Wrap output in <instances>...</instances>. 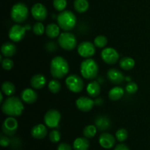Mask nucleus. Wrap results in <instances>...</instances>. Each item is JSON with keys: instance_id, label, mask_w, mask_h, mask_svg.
I'll return each mask as SVG.
<instances>
[{"instance_id": "obj_29", "label": "nucleus", "mask_w": 150, "mask_h": 150, "mask_svg": "<svg viewBox=\"0 0 150 150\" xmlns=\"http://www.w3.org/2000/svg\"><path fill=\"white\" fill-rule=\"evenodd\" d=\"M97 127L92 125L86 126L83 130V134L86 139H92L96 135Z\"/></svg>"}, {"instance_id": "obj_16", "label": "nucleus", "mask_w": 150, "mask_h": 150, "mask_svg": "<svg viewBox=\"0 0 150 150\" xmlns=\"http://www.w3.org/2000/svg\"><path fill=\"white\" fill-rule=\"evenodd\" d=\"M107 77L108 80L114 84H120L125 80V77L122 72L115 68H111L108 70Z\"/></svg>"}, {"instance_id": "obj_26", "label": "nucleus", "mask_w": 150, "mask_h": 150, "mask_svg": "<svg viewBox=\"0 0 150 150\" xmlns=\"http://www.w3.org/2000/svg\"><path fill=\"white\" fill-rule=\"evenodd\" d=\"M74 8L78 13H83L89 9V3L88 0H75Z\"/></svg>"}, {"instance_id": "obj_31", "label": "nucleus", "mask_w": 150, "mask_h": 150, "mask_svg": "<svg viewBox=\"0 0 150 150\" xmlns=\"http://www.w3.org/2000/svg\"><path fill=\"white\" fill-rule=\"evenodd\" d=\"M94 43H95V46L98 48H104L108 43V40H107L106 37L103 36V35H99L94 40Z\"/></svg>"}, {"instance_id": "obj_10", "label": "nucleus", "mask_w": 150, "mask_h": 150, "mask_svg": "<svg viewBox=\"0 0 150 150\" xmlns=\"http://www.w3.org/2000/svg\"><path fill=\"white\" fill-rule=\"evenodd\" d=\"M18 124L13 117H9L4 120L2 124V131L6 136H13L17 132Z\"/></svg>"}, {"instance_id": "obj_21", "label": "nucleus", "mask_w": 150, "mask_h": 150, "mask_svg": "<svg viewBox=\"0 0 150 150\" xmlns=\"http://www.w3.org/2000/svg\"><path fill=\"white\" fill-rule=\"evenodd\" d=\"M17 51V48L13 43L10 42H4L1 47V52L4 57H13Z\"/></svg>"}, {"instance_id": "obj_23", "label": "nucleus", "mask_w": 150, "mask_h": 150, "mask_svg": "<svg viewBox=\"0 0 150 150\" xmlns=\"http://www.w3.org/2000/svg\"><path fill=\"white\" fill-rule=\"evenodd\" d=\"M89 148V142L86 138H77L73 142L74 150H88Z\"/></svg>"}, {"instance_id": "obj_20", "label": "nucleus", "mask_w": 150, "mask_h": 150, "mask_svg": "<svg viewBox=\"0 0 150 150\" xmlns=\"http://www.w3.org/2000/svg\"><path fill=\"white\" fill-rule=\"evenodd\" d=\"M86 92L91 98H97L100 93V86L96 81H92L88 83Z\"/></svg>"}, {"instance_id": "obj_12", "label": "nucleus", "mask_w": 150, "mask_h": 150, "mask_svg": "<svg viewBox=\"0 0 150 150\" xmlns=\"http://www.w3.org/2000/svg\"><path fill=\"white\" fill-rule=\"evenodd\" d=\"M102 59L108 64H114L117 62L120 58L117 50L113 48H105L101 52Z\"/></svg>"}, {"instance_id": "obj_28", "label": "nucleus", "mask_w": 150, "mask_h": 150, "mask_svg": "<svg viewBox=\"0 0 150 150\" xmlns=\"http://www.w3.org/2000/svg\"><path fill=\"white\" fill-rule=\"evenodd\" d=\"M1 91L5 95L11 97L16 92V86L12 82L6 81L1 85Z\"/></svg>"}, {"instance_id": "obj_24", "label": "nucleus", "mask_w": 150, "mask_h": 150, "mask_svg": "<svg viewBox=\"0 0 150 150\" xmlns=\"http://www.w3.org/2000/svg\"><path fill=\"white\" fill-rule=\"evenodd\" d=\"M59 26L56 23H50L45 28V34L50 38H55L59 36Z\"/></svg>"}, {"instance_id": "obj_22", "label": "nucleus", "mask_w": 150, "mask_h": 150, "mask_svg": "<svg viewBox=\"0 0 150 150\" xmlns=\"http://www.w3.org/2000/svg\"><path fill=\"white\" fill-rule=\"evenodd\" d=\"M95 126L98 127V130H108L111 126V121L109 119L106 117H103V116H98L96 119H95Z\"/></svg>"}, {"instance_id": "obj_35", "label": "nucleus", "mask_w": 150, "mask_h": 150, "mask_svg": "<svg viewBox=\"0 0 150 150\" xmlns=\"http://www.w3.org/2000/svg\"><path fill=\"white\" fill-rule=\"evenodd\" d=\"M61 139V133L59 130H53L49 133V139L52 143H57Z\"/></svg>"}, {"instance_id": "obj_41", "label": "nucleus", "mask_w": 150, "mask_h": 150, "mask_svg": "<svg viewBox=\"0 0 150 150\" xmlns=\"http://www.w3.org/2000/svg\"><path fill=\"white\" fill-rule=\"evenodd\" d=\"M114 150H130V149H129V147L127 146V145L124 144H120L116 146V147L114 148Z\"/></svg>"}, {"instance_id": "obj_39", "label": "nucleus", "mask_w": 150, "mask_h": 150, "mask_svg": "<svg viewBox=\"0 0 150 150\" xmlns=\"http://www.w3.org/2000/svg\"><path fill=\"white\" fill-rule=\"evenodd\" d=\"M57 150H72V148L68 144L61 143L57 147Z\"/></svg>"}, {"instance_id": "obj_40", "label": "nucleus", "mask_w": 150, "mask_h": 150, "mask_svg": "<svg viewBox=\"0 0 150 150\" xmlns=\"http://www.w3.org/2000/svg\"><path fill=\"white\" fill-rule=\"evenodd\" d=\"M56 48H57V46H56V44L54 42H49L46 44V49L49 51L50 52L54 51Z\"/></svg>"}, {"instance_id": "obj_13", "label": "nucleus", "mask_w": 150, "mask_h": 150, "mask_svg": "<svg viewBox=\"0 0 150 150\" xmlns=\"http://www.w3.org/2000/svg\"><path fill=\"white\" fill-rule=\"evenodd\" d=\"M31 13L35 19L39 21H44L48 16V11L45 6L41 3H36L32 6Z\"/></svg>"}, {"instance_id": "obj_15", "label": "nucleus", "mask_w": 150, "mask_h": 150, "mask_svg": "<svg viewBox=\"0 0 150 150\" xmlns=\"http://www.w3.org/2000/svg\"><path fill=\"white\" fill-rule=\"evenodd\" d=\"M116 139L113 135L108 133H104L100 136L99 144L104 149H111L115 145Z\"/></svg>"}, {"instance_id": "obj_30", "label": "nucleus", "mask_w": 150, "mask_h": 150, "mask_svg": "<svg viewBox=\"0 0 150 150\" xmlns=\"http://www.w3.org/2000/svg\"><path fill=\"white\" fill-rule=\"evenodd\" d=\"M48 86L50 92L53 94L58 93L60 91V89H61V83H60L59 81L56 80V79L50 81Z\"/></svg>"}, {"instance_id": "obj_25", "label": "nucleus", "mask_w": 150, "mask_h": 150, "mask_svg": "<svg viewBox=\"0 0 150 150\" xmlns=\"http://www.w3.org/2000/svg\"><path fill=\"white\" fill-rule=\"evenodd\" d=\"M124 89L120 86H115L112 88L108 92V98L113 101H117L121 99L124 95Z\"/></svg>"}, {"instance_id": "obj_5", "label": "nucleus", "mask_w": 150, "mask_h": 150, "mask_svg": "<svg viewBox=\"0 0 150 150\" xmlns=\"http://www.w3.org/2000/svg\"><path fill=\"white\" fill-rule=\"evenodd\" d=\"M29 15L28 7L24 3L18 2L13 6L10 11L12 20L18 23H21L26 20Z\"/></svg>"}, {"instance_id": "obj_32", "label": "nucleus", "mask_w": 150, "mask_h": 150, "mask_svg": "<svg viewBox=\"0 0 150 150\" xmlns=\"http://www.w3.org/2000/svg\"><path fill=\"white\" fill-rule=\"evenodd\" d=\"M128 137V133L127 130L124 128H120L116 132V138L120 142H123Z\"/></svg>"}, {"instance_id": "obj_8", "label": "nucleus", "mask_w": 150, "mask_h": 150, "mask_svg": "<svg viewBox=\"0 0 150 150\" xmlns=\"http://www.w3.org/2000/svg\"><path fill=\"white\" fill-rule=\"evenodd\" d=\"M61 120V114L57 110L50 109L44 116V122L45 125L50 128H55L59 126Z\"/></svg>"}, {"instance_id": "obj_42", "label": "nucleus", "mask_w": 150, "mask_h": 150, "mask_svg": "<svg viewBox=\"0 0 150 150\" xmlns=\"http://www.w3.org/2000/svg\"><path fill=\"white\" fill-rule=\"evenodd\" d=\"M0 103H3V95H2V92H1V99H0Z\"/></svg>"}, {"instance_id": "obj_11", "label": "nucleus", "mask_w": 150, "mask_h": 150, "mask_svg": "<svg viewBox=\"0 0 150 150\" xmlns=\"http://www.w3.org/2000/svg\"><path fill=\"white\" fill-rule=\"evenodd\" d=\"M26 29L25 26L20 24H15L10 28L9 31V38L13 42H20L23 39Z\"/></svg>"}, {"instance_id": "obj_2", "label": "nucleus", "mask_w": 150, "mask_h": 150, "mask_svg": "<svg viewBox=\"0 0 150 150\" xmlns=\"http://www.w3.org/2000/svg\"><path fill=\"white\" fill-rule=\"evenodd\" d=\"M50 71L53 78L61 79L67 76L69 72V64L62 57L57 56L52 59L50 64Z\"/></svg>"}, {"instance_id": "obj_18", "label": "nucleus", "mask_w": 150, "mask_h": 150, "mask_svg": "<svg viewBox=\"0 0 150 150\" xmlns=\"http://www.w3.org/2000/svg\"><path fill=\"white\" fill-rule=\"evenodd\" d=\"M48 130L46 126L42 124H38L34 126L31 130L32 136L35 139H42L47 136Z\"/></svg>"}, {"instance_id": "obj_27", "label": "nucleus", "mask_w": 150, "mask_h": 150, "mask_svg": "<svg viewBox=\"0 0 150 150\" xmlns=\"http://www.w3.org/2000/svg\"><path fill=\"white\" fill-rule=\"evenodd\" d=\"M120 66L125 70H130L134 67L135 60L129 57H125L121 59L120 62Z\"/></svg>"}, {"instance_id": "obj_33", "label": "nucleus", "mask_w": 150, "mask_h": 150, "mask_svg": "<svg viewBox=\"0 0 150 150\" xmlns=\"http://www.w3.org/2000/svg\"><path fill=\"white\" fill-rule=\"evenodd\" d=\"M67 0H54L53 5L56 10L62 12L67 7Z\"/></svg>"}, {"instance_id": "obj_7", "label": "nucleus", "mask_w": 150, "mask_h": 150, "mask_svg": "<svg viewBox=\"0 0 150 150\" xmlns=\"http://www.w3.org/2000/svg\"><path fill=\"white\" fill-rule=\"evenodd\" d=\"M67 89L73 93H79L83 89L84 83L81 78L75 74L70 75L65 80Z\"/></svg>"}, {"instance_id": "obj_9", "label": "nucleus", "mask_w": 150, "mask_h": 150, "mask_svg": "<svg viewBox=\"0 0 150 150\" xmlns=\"http://www.w3.org/2000/svg\"><path fill=\"white\" fill-rule=\"evenodd\" d=\"M95 45L89 41L82 42L78 45L77 51L81 57L83 58H90L95 54Z\"/></svg>"}, {"instance_id": "obj_1", "label": "nucleus", "mask_w": 150, "mask_h": 150, "mask_svg": "<svg viewBox=\"0 0 150 150\" xmlns=\"http://www.w3.org/2000/svg\"><path fill=\"white\" fill-rule=\"evenodd\" d=\"M24 106L17 97H10L1 104V111L9 117H18L23 113Z\"/></svg>"}, {"instance_id": "obj_38", "label": "nucleus", "mask_w": 150, "mask_h": 150, "mask_svg": "<svg viewBox=\"0 0 150 150\" xmlns=\"http://www.w3.org/2000/svg\"><path fill=\"white\" fill-rule=\"evenodd\" d=\"M10 141L9 140L8 138L5 137V136H1V139H0V144L2 146H7L10 144Z\"/></svg>"}, {"instance_id": "obj_17", "label": "nucleus", "mask_w": 150, "mask_h": 150, "mask_svg": "<svg viewBox=\"0 0 150 150\" xmlns=\"http://www.w3.org/2000/svg\"><path fill=\"white\" fill-rule=\"evenodd\" d=\"M21 96L22 100L27 104L34 103L36 102L38 98L37 92L34 89H29V88L25 89L24 90L22 91Z\"/></svg>"}, {"instance_id": "obj_36", "label": "nucleus", "mask_w": 150, "mask_h": 150, "mask_svg": "<svg viewBox=\"0 0 150 150\" xmlns=\"http://www.w3.org/2000/svg\"><path fill=\"white\" fill-rule=\"evenodd\" d=\"M2 68L5 70H10L14 66L13 61L10 58H5L1 61Z\"/></svg>"}, {"instance_id": "obj_14", "label": "nucleus", "mask_w": 150, "mask_h": 150, "mask_svg": "<svg viewBox=\"0 0 150 150\" xmlns=\"http://www.w3.org/2000/svg\"><path fill=\"white\" fill-rule=\"evenodd\" d=\"M95 103L92 98L88 97H81L76 100V105L78 109L83 112H88L92 109Z\"/></svg>"}, {"instance_id": "obj_37", "label": "nucleus", "mask_w": 150, "mask_h": 150, "mask_svg": "<svg viewBox=\"0 0 150 150\" xmlns=\"http://www.w3.org/2000/svg\"><path fill=\"white\" fill-rule=\"evenodd\" d=\"M126 91L129 94H134L138 90V85L135 82H129L126 86Z\"/></svg>"}, {"instance_id": "obj_4", "label": "nucleus", "mask_w": 150, "mask_h": 150, "mask_svg": "<svg viewBox=\"0 0 150 150\" xmlns=\"http://www.w3.org/2000/svg\"><path fill=\"white\" fill-rule=\"evenodd\" d=\"M57 23L62 30L70 31L76 24V17L73 12L70 10H63L57 16Z\"/></svg>"}, {"instance_id": "obj_6", "label": "nucleus", "mask_w": 150, "mask_h": 150, "mask_svg": "<svg viewBox=\"0 0 150 150\" xmlns=\"http://www.w3.org/2000/svg\"><path fill=\"white\" fill-rule=\"evenodd\" d=\"M58 42L60 47L66 51H72L77 45L76 36L70 32H63L60 34L58 38Z\"/></svg>"}, {"instance_id": "obj_34", "label": "nucleus", "mask_w": 150, "mask_h": 150, "mask_svg": "<svg viewBox=\"0 0 150 150\" xmlns=\"http://www.w3.org/2000/svg\"><path fill=\"white\" fill-rule=\"evenodd\" d=\"M32 30L36 35H42L45 32V26L41 22H38V23H35L32 27Z\"/></svg>"}, {"instance_id": "obj_19", "label": "nucleus", "mask_w": 150, "mask_h": 150, "mask_svg": "<svg viewBox=\"0 0 150 150\" xmlns=\"http://www.w3.org/2000/svg\"><path fill=\"white\" fill-rule=\"evenodd\" d=\"M30 84L34 89H42L46 84V78L42 74L34 75L30 80Z\"/></svg>"}, {"instance_id": "obj_3", "label": "nucleus", "mask_w": 150, "mask_h": 150, "mask_svg": "<svg viewBox=\"0 0 150 150\" xmlns=\"http://www.w3.org/2000/svg\"><path fill=\"white\" fill-rule=\"evenodd\" d=\"M81 73L84 79L92 80L95 79L98 74L99 67L96 61L90 58L83 60L80 66Z\"/></svg>"}]
</instances>
